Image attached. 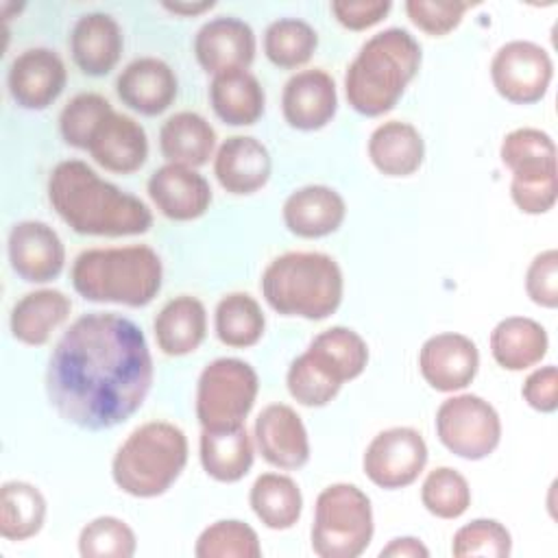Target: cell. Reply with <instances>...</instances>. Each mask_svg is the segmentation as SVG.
Here are the masks:
<instances>
[{
    "label": "cell",
    "mask_w": 558,
    "mask_h": 558,
    "mask_svg": "<svg viewBox=\"0 0 558 558\" xmlns=\"http://www.w3.org/2000/svg\"><path fill=\"white\" fill-rule=\"evenodd\" d=\"M214 327L222 344L231 349H248L262 340L266 316L251 294L231 292L218 301Z\"/></svg>",
    "instance_id": "obj_35"
},
{
    "label": "cell",
    "mask_w": 558,
    "mask_h": 558,
    "mask_svg": "<svg viewBox=\"0 0 558 558\" xmlns=\"http://www.w3.org/2000/svg\"><path fill=\"white\" fill-rule=\"evenodd\" d=\"M336 22L349 31H366L379 24L392 9L390 0H333L329 4Z\"/></svg>",
    "instance_id": "obj_46"
},
{
    "label": "cell",
    "mask_w": 558,
    "mask_h": 558,
    "mask_svg": "<svg viewBox=\"0 0 558 558\" xmlns=\"http://www.w3.org/2000/svg\"><path fill=\"white\" fill-rule=\"evenodd\" d=\"M421 44L405 28H384L368 37L344 74V94L353 111L377 118L403 96L421 68Z\"/></svg>",
    "instance_id": "obj_3"
},
{
    "label": "cell",
    "mask_w": 558,
    "mask_h": 558,
    "mask_svg": "<svg viewBox=\"0 0 558 558\" xmlns=\"http://www.w3.org/2000/svg\"><path fill=\"white\" fill-rule=\"evenodd\" d=\"M512 551V536L504 523L495 519H473L462 525L451 541V554L456 558H506Z\"/></svg>",
    "instance_id": "obj_41"
},
{
    "label": "cell",
    "mask_w": 558,
    "mask_h": 558,
    "mask_svg": "<svg viewBox=\"0 0 558 558\" xmlns=\"http://www.w3.org/2000/svg\"><path fill=\"white\" fill-rule=\"evenodd\" d=\"M48 203L78 235L124 238L153 227V214L142 198L100 179L81 159H65L52 168Z\"/></svg>",
    "instance_id": "obj_2"
},
{
    "label": "cell",
    "mask_w": 558,
    "mask_h": 558,
    "mask_svg": "<svg viewBox=\"0 0 558 558\" xmlns=\"http://www.w3.org/2000/svg\"><path fill=\"white\" fill-rule=\"evenodd\" d=\"M499 157L512 179L556 174V144L541 129L523 126L510 131L501 140Z\"/></svg>",
    "instance_id": "obj_33"
},
{
    "label": "cell",
    "mask_w": 558,
    "mask_h": 558,
    "mask_svg": "<svg viewBox=\"0 0 558 558\" xmlns=\"http://www.w3.org/2000/svg\"><path fill=\"white\" fill-rule=\"evenodd\" d=\"M72 301L65 292L41 288L24 294L11 310V336L28 347H41L50 340L52 331L68 320Z\"/></svg>",
    "instance_id": "obj_24"
},
{
    "label": "cell",
    "mask_w": 558,
    "mask_h": 558,
    "mask_svg": "<svg viewBox=\"0 0 558 558\" xmlns=\"http://www.w3.org/2000/svg\"><path fill=\"white\" fill-rule=\"evenodd\" d=\"M318 48L316 31L299 17H279L264 33V54L281 70L305 65Z\"/></svg>",
    "instance_id": "obj_36"
},
{
    "label": "cell",
    "mask_w": 558,
    "mask_h": 558,
    "mask_svg": "<svg viewBox=\"0 0 558 558\" xmlns=\"http://www.w3.org/2000/svg\"><path fill=\"white\" fill-rule=\"evenodd\" d=\"M438 440L458 458L482 460L501 440V418L497 410L477 395H453L436 410Z\"/></svg>",
    "instance_id": "obj_9"
},
{
    "label": "cell",
    "mask_w": 558,
    "mask_h": 558,
    "mask_svg": "<svg viewBox=\"0 0 558 558\" xmlns=\"http://www.w3.org/2000/svg\"><path fill=\"white\" fill-rule=\"evenodd\" d=\"M116 94L129 109L142 116H159L177 100L179 81L166 61L140 57L118 74Z\"/></svg>",
    "instance_id": "obj_20"
},
{
    "label": "cell",
    "mask_w": 558,
    "mask_h": 558,
    "mask_svg": "<svg viewBox=\"0 0 558 558\" xmlns=\"http://www.w3.org/2000/svg\"><path fill=\"white\" fill-rule=\"evenodd\" d=\"M286 386L290 397L305 408L327 405L342 388L340 384L331 381L323 371H318L305 353L292 360L286 375Z\"/></svg>",
    "instance_id": "obj_42"
},
{
    "label": "cell",
    "mask_w": 558,
    "mask_h": 558,
    "mask_svg": "<svg viewBox=\"0 0 558 558\" xmlns=\"http://www.w3.org/2000/svg\"><path fill=\"white\" fill-rule=\"evenodd\" d=\"M87 153L109 172L133 174L148 159V137L137 120L109 111L96 126Z\"/></svg>",
    "instance_id": "obj_19"
},
{
    "label": "cell",
    "mask_w": 558,
    "mask_h": 558,
    "mask_svg": "<svg viewBox=\"0 0 558 558\" xmlns=\"http://www.w3.org/2000/svg\"><path fill=\"white\" fill-rule=\"evenodd\" d=\"M512 203L530 216L547 214L556 205L558 196V179L556 174L530 177V179H512L510 181Z\"/></svg>",
    "instance_id": "obj_45"
},
{
    "label": "cell",
    "mask_w": 558,
    "mask_h": 558,
    "mask_svg": "<svg viewBox=\"0 0 558 558\" xmlns=\"http://www.w3.org/2000/svg\"><path fill=\"white\" fill-rule=\"evenodd\" d=\"M153 375L144 331L116 312H92L57 340L46 366V395L63 421L100 432L142 408Z\"/></svg>",
    "instance_id": "obj_1"
},
{
    "label": "cell",
    "mask_w": 558,
    "mask_h": 558,
    "mask_svg": "<svg viewBox=\"0 0 558 558\" xmlns=\"http://www.w3.org/2000/svg\"><path fill=\"white\" fill-rule=\"evenodd\" d=\"M109 111L113 109L105 96L94 92L76 94L59 113V133L63 142L72 148L87 150L96 126Z\"/></svg>",
    "instance_id": "obj_40"
},
{
    "label": "cell",
    "mask_w": 558,
    "mask_h": 558,
    "mask_svg": "<svg viewBox=\"0 0 558 558\" xmlns=\"http://www.w3.org/2000/svg\"><path fill=\"white\" fill-rule=\"evenodd\" d=\"M262 294L281 316L323 320L342 301L344 279L338 262L318 251H290L275 257L262 275Z\"/></svg>",
    "instance_id": "obj_5"
},
{
    "label": "cell",
    "mask_w": 558,
    "mask_h": 558,
    "mask_svg": "<svg viewBox=\"0 0 558 558\" xmlns=\"http://www.w3.org/2000/svg\"><path fill=\"white\" fill-rule=\"evenodd\" d=\"M281 216L290 233L312 240L338 231L344 222L347 205L333 187L305 185L286 198Z\"/></svg>",
    "instance_id": "obj_23"
},
{
    "label": "cell",
    "mask_w": 558,
    "mask_h": 558,
    "mask_svg": "<svg viewBox=\"0 0 558 558\" xmlns=\"http://www.w3.org/2000/svg\"><path fill=\"white\" fill-rule=\"evenodd\" d=\"M403 9L418 31L442 37L458 28L471 4L458 0H408Z\"/></svg>",
    "instance_id": "obj_43"
},
{
    "label": "cell",
    "mask_w": 558,
    "mask_h": 558,
    "mask_svg": "<svg viewBox=\"0 0 558 558\" xmlns=\"http://www.w3.org/2000/svg\"><path fill=\"white\" fill-rule=\"evenodd\" d=\"M255 368L238 357L209 362L196 381V418L203 429H231L244 425L257 399Z\"/></svg>",
    "instance_id": "obj_8"
},
{
    "label": "cell",
    "mask_w": 558,
    "mask_h": 558,
    "mask_svg": "<svg viewBox=\"0 0 558 558\" xmlns=\"http://www.w3.org/2000/svg\"><path fill=\"white\" fill-rule=\"evenodd\" d=\"M368 159L386 177H410L425 159V142L414 124L388 120L371 133Z\"/></svg>",
    "instance_id": "obj_26"
},
{
    "label": "cell",
    "mask_w": 558,
    "mask_h": 558,
    "mask_svg": "<svg viewBox=\"0 0 558 558\" xmlns=\"http://www.w3.org/2000/svg\"><path fill=\"white\" fill-rule=\"evenodd\" d=\"M46 497L28 482H4L0 490V534L7 541L35 536L46 521Z\"/></svg>",
    "instance_id": "obj_34"
},
{
    "label": "cell",
    "mask_w": 558,
    "mask_h": 558,
    "mask_svg": "<svg viewBox=\"0 0 558 558\" xmlns=\"http://www.w3.org/2000/svg\"><path fill=\"white\" fill-rule=\"evenodd\" d=\"M303 353L318 371L340 386L360 377L368 364V347L364 338L342 325L329 327L314 336Z\"/></svg>",
    "instance_id": "obj_27"
},
{
    "label": "cell",
    "mask_w": 558,
    "mask_h": 558,
    "mask_svg": "<svg viewBox=\"0 0 558 558\" xmlns=\"http://www.w3.org/2000/svg\"><path fill=\"white\" fill-rule=\"evenodd\" d=\"M521 395L530 408L543 414H551L558 408V371L554 364L532 371L521 388Z\"/></svg>",
    "instance_id": "obj_47"
},
{
    "label": "cell",
    "mask_w": 558,
    "mask_h": 558,
    "mask_svg": "<svg viewBox=\"0 0 558 558\" xmlns=\"http://www.w3.org/2000/svg\"><path fill=\"white\" fill-rule=\"evenodd\" d=\"M427 464V445L414 427H388L366 447L362 469L366 477L386 490H399L418 480Z\"/></svg>",
    "instance_id": "obj_11"
},
{
    "label": "cell",
    "mask_w": 558,
    "mask_h": 558,
    "mask_svg": "<svg viewBox=\"0 0 558 558\" xmlns=\"http://www.w3.org/2000/svg\"><path fill=\"white\" fill-rule=\"evenodd\" d=\"M198 456L205 473L216 482H240L253 466V440L244 425L231 429H203Z\"/></svg>",
    "instance_id": "obj_30"
},
{
    "label": "cell",
    "mask_w": 558,
    "mask_h": 558,
    "mask_svg": "<svg viewBox=\"0 0 558 558\" xmlns=\"http://www.w3.org/2000/svg\"><path fill=\"white\" fill-rule=\"evenodd\" d=\"M187 464V438L168 421H148L135 427L111 460L116 486L140 499L163 495Z\"/></svg>",
    "instance_id": "obj_6"
},
{
    "label": "cell",
    "mask_w": 558,
    "mask_h": 558,
    "mask_svg": "<svg viewBox=\"0 0 558 558\" xmlns=\"http://www.w3.org/2000/svg\"><path fill=\"white\" fill-rule=\"evenodd\" d=\"M135 549V532L118 517H96L78 534V554L83 558H131Z\"/></svg>",
    "instance_id": "obj_39"
},
{
    "label": "cell",
    "mask_w": 558,
    "mask_h": 558,
    "mask_svg": "<svg viewBox=\"0 0 558 558\" xmlns=\"http://www.w3.org/2000/svg\"><path fill=\"white\" fill-rule=\"evenodd\" d=\"M373 532V506L360 486L338 482L318 493L310 530L316 556L357 558L371 545Z\"/></svg>",
    "instance_id": "obj_7"
},
{
    "label": "cell",
    "mask_w": 558,
    "mask_h": 558,
    "mask_svg": "<svg viewBox=\"0 0 558 558\" xmlns=\"http://www.w3.org/2000/svg\"><path fill=\"white\" fill-rule=\"evenodd\" d=\"M209 102L225 124L251 126L264 116L266 94L248 70H231L211 78Z\"/></svg>",
    "instance_id": "obj_28"
},
{
    "label": "cell",
    "mask_w": 558,
    "mask_h": 558,
    "mask_svg": "<svg viewBox=\"0 0 558 558\" xmlns=\"http://www.w3.org/2000/svg\"><path fill=\"white\" fill-rule=\"evenodd\" d=\"M336 111V83L325 70H301L283 85L281 113L292 129L318 131L333 120Z\"/></svg>",
    "instance_id": "obj_18"
},
{
    "label": "cell",
    "mask_w": 558,
    "mask_h": 558,
    "mask_svg": "<svg viewBox=\"0 0 558 558\" xmlns=\"http://www.w3.org/2000/svg\"><path fill=\"white\" fill-rule=\"evenodd\" d=\"M253 436L262 458L277 469H301L310 460L307 429L286 403L266 405L255 418Z\"/></svg>",
    "instance_id": "obj_17"
},
{
    "label": "cell",
    "mask_w": 558,
    "mask_h": 558,
    "mask_svg": "<svg viewBox=\"0 0 558 558\" xmlns=\"http://www.w3.org/2000/svg\"><path fill=\"white\" fill-rule=\"evenodd\" d=\"M379 556L384 558H427L429 549L414 536H401L392 538L386 547H381Z\"/></svg>",
    "instance_id": "obj_48"
},
{
    "label": "cell",
    "mask_w": 558,
    "mask_h": 558,
    "mask_svg": "<svg viewBox=\"0 0 558 558\" xmlns=\"http://www.w3.org/2000/svg\"><path fill=\"white\" fill-rule=\"evenodd\" d=\"M155 340L161 353L181 357L201 347L207 336V312L205 305L190 294L170 299L153 323Z\"/></svg>",
    "instance_id": "obj_25"
},
{
    "label": "cell",
    "mask_w": 558,
    "mask_h": 558,
    "mask_svg": "<svg viewBox=\"0 0 558 558\" xmlns=\"http://www.w3.org/2000/svg\"><path fill=\"white\" fill-rule=\"evenodd\" d=\"M124 39L120 24L102 11L85 13L70 33V52L76 68L87 76L109 74L122 57Z\"/></svg>",
    "instance_id": "obj_22"
},
{
    "label": "cell",
    "mask_w": 558,
    "mask_h": 558,
    "mask_svg": "<svg viewBox=\"0 0 558 558\" xmlns=\"http://www.w3.org/2000/svg\"><path fill=\"white\" fill-rule=\"evenodd\" d=\"M148 196L157 211L168 220L187 222L201 218L211 205V187L207 179L190 166L163 163L148 183Z\"/></svg>",
    "instance_id": "obj_16"
},
{
    "label": "cell",
    "mask_w": 558,
    "mask_h": 558,
    "mask_svg": "<svg viewBox=\"0 0 558 558\" xmlns=\"http://www.w3.org/2000/svg\"><path fill=\"white\" fill-rule=\"evenodd\" d=\"M214 2H163V9L177 15H198L203 11H209Z\"/></svg>",
    "instance_id": "obj_49"
},
{
    "label": "cell",
    "mask_w": 558,
    "mask_h": 558,
    "mask_svg": "<svg viewBox=\"0 0 558 558\" xmlns=\"http://www.w3.org/2000/svg\"><path fill=\"white\" fill-rule=\"evenodd\" d=\"M554 78L549 52L527 39L504 44L490 61V81L497 94L514 105L538 102Z\"/></svg>",
    "instance_id": "obj_10"
},
{
    "label": "cell",
    "mask_w": 558,
    "mask_h": 558,
    "mask_svg": "<svg viewBox=\"0 0 558 558\" xmlns=\"http://www.w3.org/2000/svg\"><path fill=\"white\" fill-rule=\"evenodd\" d=\"M7 255L13 272L28 283H48L65 266V246L59 233L41 220L15 222L7 238Z\"/></svg>",
    "instance_id": "obj_12"
},
{
    "label": "cell",
    "mask_w": 558,
    "mask_h": 558,
    "mask_svg": "<svg viewBox=\"0 0 558 558\" xmlns=\"http://www.w3.org/2000/svg\"><path fill=\"white\" fill-rule=\"evenodd\" d=\"M425 510L438 519H458L471 506V486L466 477L451 466H436L421 486Z\"/></svg>",
    "instance_id": "obj_38"
},
{
    "label": "cell",
    "mask_w": 558,
    "mask_h": 558,
    "mask_svg": "<svg viewBox=\"0 0 558 558\" xmlns=\"http://www.w3.org/2000/svg\"><path fill=\"white\" fill-rule=\"evenodd\" d=\"M480 351L475 342L456 331L427 338L418 351V371L438 392L464 390L477 375Z\"/></svg>",
    "instance_id": "obj_14"
},
{
    "label": "cell",
    "mask_w": 558,
    "mask_h": 558,
    "mask_svg": "<svg viewBox=\"0 0 558 558\" xmlns=\"http://www.w3.org/2000/svg\"><path fill=\"white\" fill-rule=\"evenodd\" d=\"M196 558H259L257 532L238 519H222L207 525L194 545Z\"/></svg>",
    "instance_id": "obj_37"
},
{
    "label": "cell",
    "mask_w": 558,
    "mask_h": 558,
    "mask_svg": "<svg viewBox=\"0 0 558 558\" xmlns=\"http://www.w3.org/2000/svg\"><path fill=\"white\" fill-rule=\"evenodd\" d=\"M490 355L506 371H525L538 364L549 349L547 331L527 316H508L490 331Z\"/></svg>",
    "instance_id": "obj_29"
},
{
    "label": "cell",
    "mask_w": 558,
    "mask_h": 558,
    "mask_svg": "<svg viewBox=\"0 0 558 558\" xmlns=\"http://www.w3.org/2000/svg\"><path fill=\"white\" fill-rule=\"evenodd\" d=\"M70 281L85 301L144 307L161 290L163 266L146 244L87 248L74 259Z\"/></svg>",
    "instance_id": "obj_4"
},
{
    "label": "cell",
    "mask_w": 558,
    "mask_h": 558,
    "mask_svg": "<svg viewBox=\"0 0 558 558\" xmlns=\"http://www.w3.org/2000/svg\"><path fill=\"white\" fill-rule=\"evenodd\" d=\"M272 172L268 148L251 135L227 137L214 157V174L222 190L246 196L262 190Z\"/></svg>",
    "instance_id": "obj_21"
},
{
    "label": "cell",
    "mask_w": 558,
    "mask_h": 558,
    "mask_svg": "<svg viewBox=\"0 0 558 558\" xmlns=\"http://www.w3.org/2000/svg\"><path fill=\"white\" fill-rule=\"evenodd\" d=\"M255 517L270 530H290L303 510L299 484L283 473H262L248 493Z\"/></svg>",
    "instance_id": "obj_32"
},
{
    "label": "cell",
    "mask_w": 558,
    "mask_h": 558,
    "mask_svg": "<svg viewBox=\"0 0 558 558\" xmlns=\"http://www.w3.org/2000/svg\"><path fill=\"white\" fill-rule=\"evenodd\" d=\"M68 83V70L61 57L50 48H28L20 52L7 74V87L15 105L39 111L50 107Z\"/></svg>",
    "instance_id": "obj_13"
},
{
    "label": "cell",
    "mask_w": 558,
    "mask_h": 558,
    "mask_svg": "<svg viewBox=\"0 0 558 558\" xmlns=\"http://www.w3.org/2000/svg\"><path fill=\"white\" fill-rule=\"evenodd\" d=\"M216 148L214 126L196 111H179L159 129V150L168 163L205 166Z\"/></svg>",
    "instance_id": "obj_31"
},
{
    "label": "cell",
    "mask_w": 558,
    "mask_h": 558,
    "mask_svg": "<svg viewBox=\"0 0 558 558\" xmlns=\"http://www.w3.org/2000/svg\"><path fill=\"white\" fill-rule=\"evenodd\" d=\"M525 292L530 301L554 310L558 305V251H541L525 270Z\"/></svg>",
    "instance_id": "obj_44"
},
{
    "label": "cell",
    "mask_w": 558,
    "mask_h": 558,
    "mask_svg": "<svg viewBox=\"0 0 558 558\" xmlns=\"http://www.w3.org/2000/svg\"><path fill=\"white\" fill-rule=\"evenodd\" d=\"M253 28L231 15H220L205 22L194 37V54L207 74L246 70L255 59Z\"/></svg>",
    "instance_id": "obj_15"
}]
</instances>
